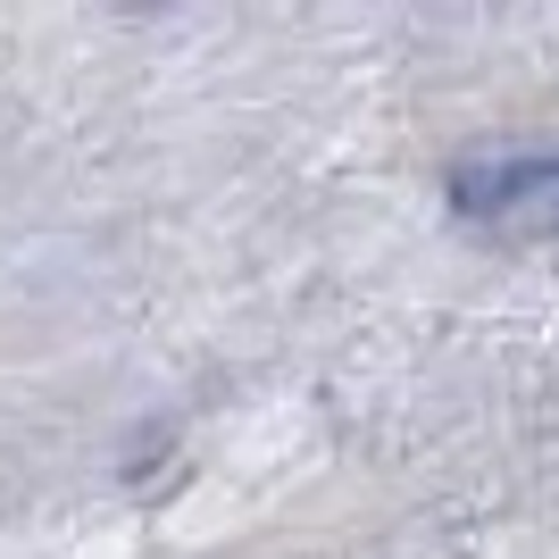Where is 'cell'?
<instances>
[{
	"mask_svg": "<svg viewBox=\"0 0 559 559\" xmlns=\"http://www.w3.org/2000/svg\"><path fill=\"white\" fill-rule=\"evenodd\" d=\"M460 226L492 242H551L559 234V151H476L443 176Z\"/></svg>",
	"mask_w": 559,
	"mask_h": 559,
	"instance_id": "obj_1",
	"label": "cell"
}]
</instances>
